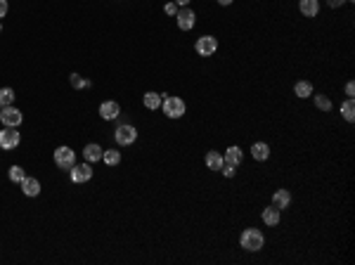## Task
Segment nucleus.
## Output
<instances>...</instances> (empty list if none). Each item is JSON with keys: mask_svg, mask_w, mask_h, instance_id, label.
<instances>
[{"mask_svg": "<svg viewBox=\"0 0 355 265\" xmlns=\"http://www.w3.org/2000/svg\"><path fill=\"white\" fill-rule=\"evenodd\" d=\"M240 246L244 251H251V253H256V251H261L263 246H265V237H263L261 230H256V227H249V230H244L240 237Z\"/></svg>", "mask_w": 355, "mask_h": 265, "instance_id": "obj_1", "label": "nucleus"}, {"mask_svg": "<svg viewBox=\"0 0 355 265\" xmlns=\"http://www.w3.org/2000/svg\"><path fill=\"white\" fill-rule=\"evenodd\" d=\"M161 109L168 118H180L187 111V104L183 97H170V95H166L161 102Z\"/></svg>", "mask_w": 355, "mask_h": 265, "instance_id": "obj_2", "label": "nucleus"}, {"mask_svg": "<svg viewBox=\"0 0 355 265\" xmlns=\"http://www.w3.org/2000/svg\"><path fill=\"white\" fill-rule=\"evenodd\" d=\"M54 164H57V168H62V171H71L74 168V164H76V152L71 147H67V145H62V147L54 149Z\"/></svg>", "mask_w": 355, "mask_h": 265, "instance_id": "obj_3", "label": "nucleus"}, {"mask_svg": "<svg viewBox=\"0 0 355 265\" xmlns=\"http://www.w3.org/2000/svg\"><path fill=\"white\" fill-rule=\"evenodd\" d=\"M114 140H116V145H121V147L133 145V142L138 140V130H135V125H133V123H121L114 130Z\"/></svg>", "mask_w": 355, "mask_h": 265, "instance_id": "obj_4", "label": "nucleus"}, {"mask_svg": "<svg viewBox=\"0 0 355 265\" xmlns=\"http://www.w3.org/2000/svg\"><path fill=\"white\" fill-rule=\"evenodd\" d=\"M19 142H22V135L17 128H3L0 130V149H5V152H12V149L19 147Z\"/></svg>", "mask_w": 355, "mask_h": 265, "instance_id": "obj_5", "label": "nucleus"}, {"mask_svg": "<svg viewBox=\"0 0 355 265\" xmlns=\"http://www.w3.org/2000/svg\"><path fill=\"white\" fill-rule=\"evenodd\" d=\"M0 121H3V125H8V128H19L24 121V114L17 109L15 104H10V107L0 109Z\"/></svg>", "mask_w": 355, "mask_h": 265, "instance_id": "obj_6", "label": "nucleus"}, {"mask_svg": "<svg viewBox=\"0 0 355 265\" xmlns=\"http://www.w3.org/2000/svg\"><path fill=\"white\" fill-rule=\"evenodd\" d=\"M218 50V38L216 36H201L194 43V52L199 57H211Z\"/></svg>", "mask_w": 355, "mask_h": 265, "instance_id": "obj_7", "label": "nucleus"}, {"mask_svg": "<svg viewBox=\"0 0 355 265\" xmlns=\"http://www.w3.org/2000/svg\"><path fill=\"white\" fill-rule=\"evenodd\" d=\"M69 175L76 185H83V182H88V180L93 178V164H88V161H85V164H74Z\"/></svg>", "mask_w": 355, "mask_h": 265, "instance_id": "obj_8", "label": "nucleus"}, {"mask_svg": "<svg viewBox=\"0 0 355 265\" xmlns=\"http://www.w3.org/2000/svg\"><path fill=\"white\" fill-rule=\"evenodd\" d=\"M175 19H178V29H180V31H192L194 24H197V15H194V10H190V8L178 10Z\"/></svg>", "mask_w": 355, "mask_h": 265, "instance_id": "obj_9", "label": "nucleus"}, {"mask_svg": "<svg viewBox=\"0 0 355 265\" xmlns=\"http://www.w3.org/2000/svg\"><path fill=\"white\" fill-rule=\"evenodd\" d=\"M100 116L104 118V121H114V118L121 116V107H119V102L114 100H107L100 104Z\"/></svg>", "mask_w": 355, "mask_h": 265, "instance_id": "obj_10", "label": "nucleus"}, {"mask_svg": "<svg viewBox=\"0 0 355 265\" xmlns=\"http://www.w3.org/2000/svg\"><path fill=\"white\" fill-rule=\"evenodd\" d=\"M102 154H104V149L97 145V142H90V145H85L83 147V159L88 161V164H97L102 159Z\"/></svg>", "mask_w": 355, "mask_h": 265, "instance_id": "obj_11", "label": "nucleus"}, {"mask_svg": "<svg viewBox=\"0 0 355 265\" xmlns=\"http://www.w3.org/2000/svg\"><path fill=\"white\" fill-rule=\"evenodd\" d=\"M22 185V192L26 196H38L40 194V182H38V178H31V175H26V178L19 182Z\"/></svg>", "mask_w": 355, "mask_h": 265, "instance_id": "obj_12", "label": "nucleus"}, {"mask_svg": "<svg viewBox=\"0 0 355 265\" xmlns=\"http://www.w3.org/2000/svg\"><path fill=\"white\" fill-rule=\"evenodd\" d=\"M225 164L230 166H240L242 161H244V152H242V147H237V145H232V147H227V152L223 154Z\"/></svg>", "mask_w": 355, "mask_h": 265, "instance_id": "obj_13", "label": "nucleus"}, {"mask_svg": "<svg viewBox=\"0 0 355 265\" xmlns=\"http://www.w3.org/2000/svg\"><path fill=\"white\" fill-rule=\"evenodd\" d=\"M251 156L256 161H268L270 159V145L268 142H254L251 145Z\"/></svg>", "mask_w": 355, "mask_h": 265, "instance_id": "obj_14", "label": "nucleus"}, {"mask_svg": "<svg viewBox=\"0 0 355 265\" xmlns=\"http://www.w3.org/2000/svg\"><path fill=\"white\" fill-rule=\"evenodd\" d=\"M289 204H291V192L289 189H277L275 194H272V206L275 209H289Z\"/></svg>", "mask_w": 355, "mask_h": 265, "instance_id": "obj_15", "label": "nucleus"}, {"mask_svg": "<svg viewBox=\"0 0 355 265\" xmlns=\"http://www.w3.org/2000/svg\"><path fill=\"white\" fill-rule=\"evenodd\" d=\"M261 218H263V223H265V225L275 227V225H279V218H282V211H279V209H275V206H268V209H263Z\"/></svg>", "mask_w": 355, "mask_h": 265, "instance_id": "obj_16", "label": "nucleus"}, {"mask_svg": "<svg viewBox=\"0 0 355 265\" xmlns=\"http://www.w3.org/2000/svg\"><path fill=\"white\" fill-rule=\"evenodd\" d=\"M299 10L303 17H317L320 12V0H299Z\"/></svg>", "mask_w": 355, "mask_h": 265, "instance_id": "obj_17", "label": "nucleus"}, {"mask_svg": "<svg viewBox=\"0 0 355 265\" xmlns=\"http://www.w3.org/2000/svg\"><path fill=\"white\" fill-rule=\"evenodd\" d=\"M204 164H206V168H209V171H220V168H223V164H225V159H223V154H220V152H209V154H206V159H204Z\"/></svg>", "mask_w": 355, "mask_h": 265, "instance_id": "obj_18", "label": "nucleus"}, {"mask_svg": "<svg viewBox=\"0 0 355 265\" xmlns=\"http://www.w3.org/2000/svg\"><path fill=\"white\" fill-rule=\"evenodd\" d=\"M161 102H163V95L161 93H152V90H149V93H145V97H142V104H145L147 109H159V107H161Z\"/></svg>", "mask_w": 355, "mask_h": 265, "instance_id": "obj_19", "label": "nucleus"}, {"mask_svg": "<svg viewBox=\"0 0 355 265\" xmlns=\"http://www.w3.org/2000/svg\"><path fill=\"white\" fill-rule=\"evenodd\" d=\"M293 95H296V97H301V100L313 97V83H310V81H299V83L293 86Z\"/></svg>", "mask_w": 355, "mask_h": 265, "instance_id": "obj_20", "label": "nucleus"}, {"mask_svg": "<svg viewBox=\"0 0 355 265\" xmlns=\"http://www.w3.org/2000/svg\"><path fill=\"white\" fill-rule=\"evenodd\" d=\"M341 116L346 118L348 123H353V121H355V102H353V97H346V102L341 104Z\"/></svg>", "mask_w": 355, "mask_h": 265, "instance_id": "obj_21", "label": "nucleus"}, {"mask_svg": "<svg viewBox=\"0 0 355 265\" xmlns=\"http://www.w3.org/2000/svg\"><path fill=\"white\" fill-rule=\"evenodd\" d=\"M102 161L114 168V166L121 164V152H119V149H104V154H102Z\"/></svg>", "mask_w": 355, "mask_h": 265, "instance_id": "obj_22", "label": "nucleus"}, {"mask_svg": "<svg viewBox=\"0 0 355 265\" xmlns=\"http://www.w3.org/2000/svg\"><path fill=\"white\" fill-rule=\"evenodd\" d=\"M15 90L12 88H0V109L3 107H10V104H15Z\"/></svg>", "mask_w": 355, "mask_h": 265, "instance_id": "obj_23", "label": "nucleus"}, {"mask_svg": "<svg viewBox=\"0 0 355 265\" xmlns=\"http://www.w3.org/2000/svg\"><path fill=\"white\" fill-rule=\"evenodd\" d=\"M69 83H71V88H76V90H85V88H90V81H88V78H83L81 74H71Z\"/></svg>", "mask_w": 355, "mask_h": 265, "instance_id": "obj_24", "label": "nucleus"}, {"mask_svg": "<svg viewBox=\"0 0 355 265\" xmlns=\"http://www.w3.org/2000/svg\"><path fill=\"white\" fill-rule=\"evenodd\" d=\"M313 97H315V107L320 111H329L332 109V100H329V97H327V95H313Z\"/></svg>", "mask_w": 355, "mask_h": 265, "instance_id": "obj_25", "label": "nucleus"}, {"mask_svg": "<svg viewBox=\"0 0 355 265\" xmlns=\"http://www.w3.org/2000/svg\"><path fill=\"white\" fill-rule=\"evenodd\" d=\"M10 180H12V182H22L24 178H26V173H24V168L22 166H10Z\"/></svg>", "mask_w": 355, "mask_h": 265, "instance_id": "obj_26", "label": "nucleus"}, {"mask_svg": "<svg viewBox=\"0 0 355 265\" xmlns=\"http://www.w3.org/2000/svg\"><path fill=\"white\" fill-rule=\"evenodd\" d=\"M220 173H223L225 178H234V175H237V166H230V164H223V168H220Z\"/></svg>", "mask_w": 355, "mask_h": 265, "instance_id": "obj_27", "label": "nucleus"}, {"mask_svg": "<svg viewBox=\"0 0 355 265\" xmlns=\"http://www.w3.org/2000/svg\"><path fill=\"white\" fill-rule=\"evenodd\" d=\"M178 10H180V8H178V5H175V3H173V0L163 5V12H166V15H168V17H175V15H178Z\"/></svg>", "mask_w": 355, "mask_h": 265, "instance_id": "obj_28", "label": "nucleus"}, {"mask_svg": "<svg viewBox=\"0 0 355 265\" xmlns=\"http://www.w3.org/2000/svg\"><path fill=\"white\" fill-rule=\"evenodd\" d=\"M343 90H346V97H355V83H353V81H348Z\"/></svg>", "mask_w": 355, "mask_h": 265, "instance_id": "obj_29", "label": "nucleus"}, {"mask_svg": "<svg viewBox=\"0 0 355 265\" xmlns=\"http://www.w3.org/2000/svg\"><path fill=\"white\" fill-rule=\"evenodd\" d=\"M8 10H10V5H8V0H0V19L8 15Z\"/></svg>", "mask_w": 355, "mask_h": 265, "instance_id": "obj_30", "label": "nucleus"}, {"mask_svg": "<svg viewBox=\"0 0 355 265\" xmlns=\"http://www.w3.org/2000/svg\"><path fill=\"white\" fill-rule=\"evenodd\" d=\"M327 3H329V8H341V5H343V3H346V0H327Z\"/></svg>", "mask_w": 355, "mask_h": 265, "instance_id": "obj_31", "label": "nucleus"}, {"mask_svg": "<svg viewBox=\"0 0 355 265\" xmlns=\"http://www.w3.org/2000/svg\"><path fill=\"white\" fill-rule=\"evenodd\" d=\"M173 3H175L178 8H190V3H192V0H173Z\"/></svg>", "mask_w": 355, "mask_h": 265, "instance_id": "obj_32", "label": "nucleus"}, {"mask_svg": "<svg viewBox=\"0 0 355 265\" xmlns=\"http://www.w3.org/2000/svg\"><path fill=\"white\" fill-rule=\"evenodd\" d=\"M234 0H218V5H223V8H227V5H232Z\"/></svg>", "mask_w": 355, "mask_h": 265, "instance_id": "obj_33", "label": "nucleus"}, {"mask_svg": "<svg viewBox=\"0 0 355 265\" xmlns=\"http://www.w3.org/2000/svg\"><path fill=\"white\" fill-rule=\"evenodd\" d=\"M0 33H3V24H0Z\"/></svg>", "mask_w": 355, "mask_h": 265, "instance_id": "obj_34", "label": "nucleus"}, {"mask_svg": "<svg viewBox=\"0 0 355 265\" xmlns=\"http://www.w3.org/2000/svg\"><path fill=\"white\" fill-rule=\"evenodd\" d=\"M346 3H353V0H346Z\"/></svg>", "mask_w": 355, "mask_h": 265, "instance_id": "obj_35", "label": "nucleus"}]
</instances>
